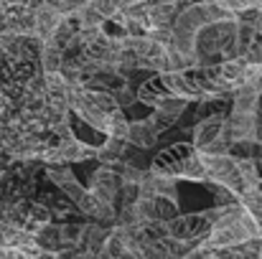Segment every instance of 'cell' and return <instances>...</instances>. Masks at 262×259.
I'll return each instance as SVG.
<instances>
[{
  "label": "cell",
  "instance_id": "cell-1",
  "mask_svg": "<svg viewBox=\"0 0 262 259\" xmlns=\"http://www.w3.org/2000/svg\"><path fill=\"white\" fill-rule=\"evenodd\" d=\"M234 33H237V18H224V20H214V23L201 26L191 36V59H193V64L224 56V51L234 41Z\"/></svg>",
  "mask_w": 262,
  "mask_h": 259
},
{
  "label": "cell",
  "instance_id": "cell-2",
  "mask_svg": "<svg viewBox=\"0 0 262 259\" xmlns=\"http://www.w3.org/2000/svg\"><path fill=\"white\" fill-rule=\"evenodd\" d=\"M199 158H201V166H204V173H206V180L229 188L239 201V193L245 191V183H242V175H239L237 155H232V153H224V155L199 153Z\"/></svg>",
  "mask_w": 262,
  "mask_h": 259
},
{
  "label": "cell",
  "instance_id": "cell-3",
  "mask_svg": "<svg viewBox=\"0 0 262 259\" xmlns=\"http://www.w3.org/2000/svg\"><path fill=\"white\" fill-rule=\"evenodd\" d=\"M211 229V221L206 216V211H199V214H186V216H178L166 221V234L171 239L178 242H201Z\"/></svg>",
  "mask_w": 262,
  "mask_h": 259
},
{
  "label": "cell",
  "instance_id": "cell-4",
  "mask_svg": "<svg viewBox=\"0 0 262 259\" xmlns=\"http://www.w3.org/2000/svg\"><path fill=\"white\" fill-rule=\"evenodd\" d=\"M196 153V148L191 143H176L171 148L161 150L156 155V160L150 163V171L158 173V175H173V178H181V171L186 166V160Z\"/></svg>",
  "mask_w": 262,
  "mask_h": 259
},
{
  "label": "cell",
  "instance_id": "cell-5",
  "mask_svg": "<svg viewBox=\"0 0 262 259\" xmlns=\"http://www.w3.org/2000/svg\"><path fill=\"white\" fill-rule=\"evenodd\" d=\"M224 112H214V114H206V117H201V122H196V127H193V140H191V145L196 148V150H204L206 145H211L219 135H222V127H224Z\"/></svg>",
  "mask_w": 262,
  "mask_h": 259
},
{
  "label": "cell",
  "instance_id": "cell-6",
  "mask_svg": "<svg viewBox=\"0 0 262 259\" xmlns=\"http://www.w3.org/2000/svg\"><path fill=\"white\" fill-rule=\"evenodd\" d=\"M46 175H49V180H54V185H56L72 203H77V201L84 196V191H87V188L74 178V173L69 171L67 166H54V168L46 171Z\"/></svg>",
  "mask_w": 262,
  "mask_h": 259
},
{
  "label": "cell",
  "instance_id": "cell-7",
  "mask_svg": "<svg viewBox=\"0 0 262 259\" xmlns=\"http://www.w3.org/2000/svg\"><path fill=\"white\" fill-rule=\"evenodd\" d=\"M120 185H122V180H120V175H117V173L110 171V168H99V171L92 175L89 191H92L99 201L112 203V201H115V196H117V191H120Z\"/></svg>",
  "mask_w": 262,
  "mask_h": 259
},
{
  "label": "cell",
  "instance_id": "cell-8",
  "mask_svg": "<svg viewBox=\"0 0 262 259\" xmlns=\"http://www.w3.org/2000/svg\"><path fill=\"white\" fill-rule=\"evenodd\" d=\"M64 20V15H59L49 0H43L36 10H33V23H36V38L43 43L54 36V31L59 28V23Z\"/></svg>",
  "mask_w": 262,
  "mask_h": 259
},
{
  "label": "cell",
  "instance_id": "cell-9",
  "mask_svg": "<svg viewBox=\"0 0 262 259\" xmlns=\"http://www.w3.org/2000/svg\"><path fill=\"white\" fill-rule=\"evenodd\" d=\"M156 140H158V130L153 127V122H150L148 117L140 120V122H130V125H127V137H125V143H130V145H135V148H140V150H148V148L156 145Z\"/></svg>",
  "mask_w": 262,
  "mask_h": 259
},
{
  "label": "cell",
  "instance_id": "cell-10",
  "mask_svg": "<svg viewBox=\"0 0 262 259\" xmlns=\"http://www.w3.org/2000/svg\"><path fill=\"white\" fill-rule=\"evenodd\" d=\"M232 94H234V104H232L234 112L257 114V102H260V97H262L260 89H255V86H250V84H239Z\"/></svg>",
  "mask_w": 262,
  "mask_h": 259
},
{
  "label": "cell",
  "instance_id": "cell-11",
  "mask_svg": "<svg viewBox=\"0 0 262 259\" xmlns=\"http://www.w3.org/2000/svg\"><path fill=\"white\" fill-rule=\"evenodd\" d=\"M239 203L247 208V214L257 221L260 226V234H262V180L255 183V185H247L242 193H239Z\"/></svg>",
  "mask_w": 262,
  "mask_h": 259
},
{
  "label": "cell",
  "instance_id": "cell-12",
  "mask_svg": "<svg viewBox=\"0 0 262 259\" xmlns=\"http://www.w3.org/2000/svg\"><path fill=\"white\" fill-rule=\"evenodd\" d=\"M127 120L122 114V109H115L110 114H104V137H117V140H125L127 137Z\"/></svg>",
  "mask_w": 262,
  "mask_h": 259
},
{
  "label": "cell",
  "instance_id": "cell-13",
  "mask_svg": "<svg viewBox=\"0 0 262 259\" xmlns=\"http://www.w3.org/2000/svg\"><path fill=\"white\" fill-rule=\"evenodd\" d=\"M125 140H117V137H107L104 140V145H99L97 148V160H102V163H112V160H122V155H125Z\"/></svg>",
  "mask_w": 262,
  "mask_h": 259
},
{
  "label": "cell",
  "instance_id": "cell-14",
  "mask_svg": "<svg viewBox=\"0 0 262 259\" xmlns=\"http://www.w3.org/2000/svg\"><path fill=\"white\" fill-rule=\"evenodd\" d=\"M135 259H178V257H173L161 242H143Z\"/></svg>",
  "mask_w": 262,
  "mask_h": 259
},
{
  "label": "cell",
  "instance_id": "cell-15",
  "mask_svg": "<svg viewBox=\"0 0 262 259\" xmlns=\"http://www.w3.org/2000/svg\"><path fill=\"white\" fill-rule=\"evenodd\" d=\"M242 59L247 64H262V33L257 28H255V33H252V38H250V43H247V49L242 54Z\"/></svg>",
  "mask_w": 262,
  "mask_h": 259
},
{
  "label": "cell",
  "instance_id": "cell-16",
  "mask_svg": "<svg viewBox=\"0 0 262 259\" xmlns=\"http://www.w3.org/2000/svg\"><path fill=\"white\" fill-rule=\"evenodd\" d=\"M150 122H153V127L158 130V135L161 132H166L168 127H173L176 120H178V114H173V112H166V109H158V107H153V114L148 117Z\"/></svg>",
  "mask_w": 262,
  "mask_h": 259
},
{
  "label": "cell",
  "instance_id": "cell-17",
  "mask_svg": "<svg viewBox=\"0 0 262 259\" xmlns=\"http://www.w3.org/2000/svg\"><path fill=\"white\" fill-rule=\"evenodd\" d=\"M153 107H158V109H166V112H173V114H183V109L188 107V99H183V97H161Z\"/></svg>",
  "mask_w": 262,
  "mask_h": 259
},
{
  "label": "cell",
  "instance_id": "cell-18",
  "mask_svg": "<svg viewBox=\"0 0 262 259\" xmlns=\"http://www.w3.org/2000/svg\"><path fill=\"white\" fill-rule=\"evenodd\" d=\"M49 3H51V8H54L59 15L67 18V15H74L87 0H49Z\"/></svg>",
  "mask_w": 262,
  "mask_h": 259
},
{
  "label": "cell",
  "instance_id": "cell-19",
  "mask_svg": "<svg viewBox=\"0 0 262 259\" xmlns=\"http://www.w3.org/2000/svg\"><path fill=\"white\" fill-rule=\"evenodd\" d=\"M222 5H227L232 13H242V10H262V0H219Z\"/></svg>",
  "mask_w": 262,
  "mask_h": 259
},
{
  "label": "cell",
  "instance_id": "cell-20",
  "mask_svg": "<svg viewBox=\"0 0 262 259\" xmlns=\"http://www.w3.org/2000/svg\"><path fill=\"white\" fill-rule=\"evenodd\" d=\"M260 259H262V254H260Z\"/></svg>",
  "mask_w": 262,
  "mask_h": 259
}]
</instances>
